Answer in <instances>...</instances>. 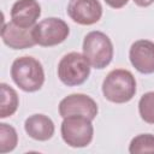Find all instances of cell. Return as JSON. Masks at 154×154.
Returning <instances> with one entry per match:
<instances>
[{
  "label": "cell",
  "mask_w": 154,
  "mask_h": 154,
  "mask_svg": "<svg viewBox=\"0 0 154 154\" xmlns=\"http://www.w3.org/2000/svg\"><path fill=\"white\" fill-rule=\"evenodd\" d=\"M60 132L64 142L73 148H82L90 144L94 136L91 119L84 116H67L63 119Z\"/></svg>",
  "instance_id": "5"
},
{
  "label": "cell",
  "mask_w": 154,
  "mask_h": 154,
  "mask_svg": "<svg viewBox=\"0 0 154 154\" xmlns=\"http://www.w3.org/2000/svg\"><path fill=\"white\" fill-rule=\"evenodd\" d=\"M99 108L94 99L85 94H71L65 96L59 103V114L65 118L67 116H84L89 119H95Z\"/></svg>",
  "instance_id": "7"
},
{
  "label": "cell",
  "mask_w": 154,
  "mask_h": 154,
  "mask_svg": "<svg viewBox=\"0 0 154 154\" xmlns=\"http://www.w3.org/2000/svg\"><path fill=\"white\" fill-rule=\"evenodd\" d=\"M129 59L140 73H154V42L149 40L135 41L130 47Z\"/></svg>",
  "instance_id": "9"
},
{
  "label": "cell",
  "mask_w": 154,
  "mask_h": 154,
  "mask_svg": "<svg viewBox=\"0 0 154 154\" xmlns=\"http://www.w3.org/2000/svg\"><path fill=\"white\" fill-rule=\"evenodd\" d=\"M90 66V63L83 54L70 52L65 54L58 64V77L61 83L67 87L81 85L88 79Z\"/></svg>",
  "instance_id": "4"
},
{
  "label": "cell",
  "mask_w": 154,
  "mask_h": 154,
  "mask_svg": "<svg viewBox=\"0 0 154 154\" xmlns=\"http://www.w3.org/2000/svg\"><path fill=\"white\" fill-rule=\"evenodd\" d=\"M40 16L41 6L36 0H17L11 8V19L20 28H32Z\"/></svg>",
  "instance_id": "11"
},
{
  "label": "cell",
  "mask_w": 154,
  "mask_h": 154,
  "mask_svg": "<svg viewBox=\"0 0 154 154\" xmlns=\"http://www.w3.org/2000/svg\"><path fill=\"white\" fill-rule=\"evenodd\" d=\"M134 2L140 7H148L154 2V0H134Z\"/></svg>",
  "instance_id": "18"
},
{
  "label": "cell",
  "mask_w": 154,
  "mask_h": 154,
  "mask_svg": "<svg viewBox=\"0 0 154 154\" xmlns=\"http://www.w3.org/2000/svg\"><path fill=\"white\" fill-rule=\"evenodd\" d=\"M25 132L36 141H48L55 131L53 120L45 114L29 116L24 122Z\"/></svg>",
  "instance_id": "12"
},
{
  "label": "cell",
  "mask_w": 154,
  "mask_h": 154,
  "mask_svg": "<svg viewBox=\"0 0 154 154\" xmlns=\"http://www.w3.org/2000/svg\"><path fill=\"white\" fill-rule=\"evenodd\" d=\"M70 34V28L65 20L49 17L42 19L32 28V36L36 45L42 47H52L64 42Z\"/></svg>",
  "instance_id": "6"
},
{
  "label": "cell",
  "mask_w": 154,
  "mask_h": 154,
  "mask_svg": "<svg viewBox=\"0 0 154 154\" xmlns=\"http://www.w3.org/2000/svg\"><path fill=\"white\" fill-rule=\"evenodd\" d=\"M66 12L75 23L91 25L101 19L102 5L99 0H70Z\"/></svg>",
  "instance_id": "8"
},
{
  "label": "cell",
  "mask_w": 154,
  "mask_h": 154,
  "mask_svg": "<svg viewBox=\"0 0 154 154\" xmlns=\"http://www.w3.org/2000/svg\"><path fill=\"white\" fill-rule=\"evenodd\" d=\"M105 2L109 6V7H112V8H122V7H124L128 2H129V0H105Z\"/></svg>",
  "instance_id": "17"
},
{
  "label": "cell",
  "mask_w": 154,
  "mask_h": 154,
  "mask_svg": "<svg viewBox=\"0 0 154 154\" xmlns=\"http://www.w3.org/2000/svg\"><path fill=\"white\" fill-rule=\"evenodd\" d=\"M32 28H20L13 22H8L1 29L2 42L12 49L30 48L36 45L32 36Z\"/></svg>",
  "instance_id": "10"
},
{
  "label": "cell",
  "mask_w": 154,
  "mask_h": 154,
  "mask_svg": "<svg viewBox=\"0 0 154 154\" xmlns=\"http://www.w3.org/2000/svg\"><path fill=\"white\" fill-rule=\"evenodd\" d=\"M11 77L23 91L34 93L40 90L45 83L43 66L32 57H19L12 63Z\"/></svg>",
  "instance_id": "1"
},
{
  "label": "cell",
  "mask_w": 154,
  "mask_h": 154,
  "mask_svg": "<svg viewBox=\"0 0 154 154\" xmlns=\"http://www.w3.org/2000/svg\"><path fill=\"white\" fill-rule=\"evenodd\" d=\"M18 143V135L13 126L1 123L0 124V153L5 154L12 152Z\"/></svg>",
  "instance_id": "14"
},
{
  "label": "cell",
  "mask_w": 154,
  "mask_h": 154,
  "mask_svg": "<svg viewBox=\"0 0 154 154\" xmlns=\"http://www.w3.org/2000/svg\"><path fill=\"white\" fill-rule=\"evenodd\" d=\"M129 153H154V135L152 134H140L135 136L129 144Z\"/></svg>",
  "instance_id": "15"
},
{
  "label": "cell",
  "mask_w": 154,
  "mask_h": 154,
  "mask_svg": "<svg viewBox=\"0 0 154 154\" xmlns=\"http://www.w3.org/2000/svg\"><path fill=\"white\" fill-rule=\"evenodd\" d=\"M138 113L142 120L154 124V91L143 94L138 101Z\"/></svg>",
  "instance_id": "16"
},
{
  "label": "cell",
  "mask_w": 154,
  "mask_h": 154,
  "mask_svg": "<svg viewBox=\"0 0 154 154\" xmlns=\"http://www.w3.org/2000/svg\"><path fill=\"white\" fill-rule=\"evenodd\" d=\"M1 90V108H0V118H7L16 113L19 99L17 91L6 83H0Z\"/></svg>",
  "instance_id": "13"
},
{
  "label": "cell",
  "mask_w": 154,
  "mask_h": 154,
  "mask_svg": "<svg viewBox=\"0 0 154 154\" xmlns=\"http://www.w3.org/2000/svg\"><path fill=\"white\" fill-rule=\"evenodd\" d=\"M83 55L91 67L105 69L113 58V45L111 38L102 31H90L83 40Z\"/></svg>",
  "instance_id": "3"
},
{
  "label": "cell",
  "mask_w": 154,
  "mask_h": 154,
  "mask_svg": "<svg viewBox=\"0 0 154 154\" xmlns=\"http://www.w3.org/2000/svg\"><path fill=\"white\" fill-rule=\"evenodd\" d=\"M102 94L113 103L129 102L136 94V79L129 70L114 69L102 82Z\"/></svg>",
  "instance_id": "2"
}]
</instances>
